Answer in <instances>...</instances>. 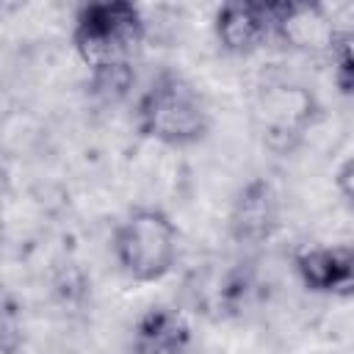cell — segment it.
Wrapping results in <instances>:
<instances>
[{
	"label": "cell",
	"mask_w": 354,
	"mask_h": 354,
	"mask_svg": "<svg viewBox=\"0 0 354 354\" xmlns=\"http://www.w3.org/2000/svg\"><path fill=\"white\" fill-rule=\"evenodd\" d=\"M216 44L235 58H249L274 41L271 6L254 0H235L216 8L213 17Z\"/></svg>",
	"instance_id": "obj_7"
},
{
	"label": "cell",
	"mask_w": 354,
	"mask_h": 354,
	"mask_svg": "<svg viewBox=\"0 0 354 354\" xmlns=\"http://www.w3.org/2000/svg\"><path fill=\"white\" fill-rule=\"evenodd\" d=\"M293 271L310 293L354 299V243L304 246L293 254Z\"/></svg>",
	"instance_id": "obj_8"
},
{
	"label": "cell",
	"mask_w": 354,
	"mask_h": 354,
	"mask_svg": "<svg viewBox=\"0 0 354 354\" xmlns=\"http://www.w3.org/2000/svg\"><path fill=\"white\" fill-rule=\"evenodd\" d=\"M191 343L188 318L169 304L147 307L130 332V354H191Z\"/></svg>",
	"instance_id": "obj_9"
},
{
	"label": "cell",
	"mask_w": 354,
	"mask_h": 354,
	"mask_svg": "<svg viewBox=\"0 0 354 354\" xmlns=\"http://www.w3.org/2000/svg\"><path fill=\"white\" fill-rule=\"evenodd\" d=\"M271 6V25H274V41L282 44L290 53L313 55V58H329L337 25L332 14L318 3H296V0H279Z\"/></svg>",
	"instance_id": "obj_5"
},
{
	"label": "cell",
	"mask_w": 354,
	"mask_h": 354,
	"mask_svg": "<svg viewBox=\"0 0 354 354\" xmlns=\"http://www.w3.org/2000/svg\"><path fill=\"white\" fill-rule=\"evenodd\" d=\"M147 22L138 6L124 0L86 3L75 14L72 47L88 69L91 88L119 100L133 88V64L144 47Z\"/></svg>",
	"instance_id": "obj_1"
},
{
	"label": "cell",
	"mask_w": 354,
	"mask_h": 354,
	"mask_svg": "<svg viewBox=\"0 0 354 354\" xmlns=\"http://www.w3.org/2000/svg\"><path fill=\"white\" fill-rule=\"evenodd\" d=\"M335 185H337V194L354 207V155L346 158L337 171H335Z\"/></svg>",
	"instance_id": "obj_11"
},
{
	"label": "cell",
	"mask_w": 354,
	"mask_h": 354,
	"mask_svg": "<svg viewBox=\"0 0 354 354\" xmlns=\"http://www.w3.org/2000/svg\"><path fill=\"white\" fill-rule=\"evenodd\" d=\"M321 113L324 108L315 91L290 77H268L257 86L252 102L257 138L274 155H293L321 122Z\"/></svg>",
	"instance_id": "obj_4"
},
{
	"label": "cell",
	"mask_w": 354,
	"mask_h": 354,
	"mask_svg": "<svg viewBox=\"0 0 354 354\" xmlns=\"http://www.w3.org/2000/svg\"><path fill=\"white\" fill-rule=\"evenodd\" d=\"M279 227V194L266 177L241 185L230 207V238L241 249H257L274 238Z\"/></svg>",
	"instance_id": "obj_6"
},
{
	"label": "cell",
	"mask_w": 354,
	"mask_h": 354,
	"mask_svg": "<svg viewBox=\"0 0 354 354\" xmlns=\"http://www.w3.org/2000/svg\"><path fill=\"white\" fill-rule=\"evenodd\" d=\"M111 249L127 279L158 282L171 274L177 263L180 232L166 210L155 205H136L116 221Z\"/></svg>",
	"instance_id": "obj_3"
},
{
	"label": "cell",
	"mask_w": 354,
	"mask_h": 354,
	"mask_svg": "<svg viewBox=\"0 0 354 354\" xmlns=\"http://www.w3.org/2000/svg\"><path fill=\"white\" fill-rule=\"evenodd\" d=\"M136 127L163 147H194L207 138L213 116L205 94L177 69H158L136 100Z\"/></svg>",
	"instance_id": "obj_2"
},
{
	"label": "cell",
	"mask_w": 354,
	"mask_h": 354,
	"mask_svg": "<svg viewBox=\"0 0 354 354\" xmlns=\"http://www.w3.org/2000/svg\"><path fill=\"white\" fill-rule=\"evenodd\" d=\"M329 61H332V75H335L337 91L346 97H354V25L337 30Z\"/></svg>",
	"instance_id": "obj_10"
}]
</instances>
